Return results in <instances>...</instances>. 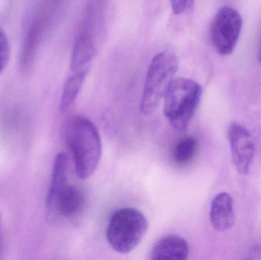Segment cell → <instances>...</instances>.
<instances>
[{"instance_id":"6da1fadb","label":"cell","mask_w":261,"mask_h":260,"mask_svg":"<svg viewBox=\"0 0 261 260\" xmlns=\"http://www.w3.org/2000/svg\"><path fill=\"white\" fill-rule=\"evenodd\" d=\"M67 139L76 175L81 180L90 178L97 169L102 155V142L97 128L87 118L76 116L67 126Z\"/></svg>"},{"instance_id":"7a4b0ae2","label":"cell","mask_w":261,"mask_h":260,"mask_svg":"<svg viewBox=\"0 0 261 260\" xmlns=\"http://www.w3.org/2000/svg\"><path fill=\"white\" fill-rule=\"evenodd\" d=\"M202 89L196 81L174 78L164 98V112L171 126L182 132L190 125L202 99Z\"/></svg>"},{"instance_id":"3957f363","label":"cell","mask_w":261,"mask_h":260,"mask_svg":"<svg viewBox=\"0 0 261 260\" xmlns=\"http://www.w3.org/2000/svg\"><path fill=\"white\" fill-rule=\"evenodd\" d=\"M177 69V56L173 52H160L153 56L147 70L140 103L141 114H150L156 111Z\"/></svg>"},{"instance_id":"277c9868","label":"cell","mask_w":261,"mask_h":260,"mask_svg":"<svg viewBox=\"0 0 261 260\" xmlns=\"http://www.w3.org/2000/svg\"><path fill=\"white\" fill-rule=\"evenodd\" d=\"M148 227L147 218L135 208L116 211L110 218L107 238L110 247L117 253L127 254L140 244Z\"/></svg>"},{"instance_id":"5b68a950","label":"cell","mask_w":261,"mask_h":260,"mask_svg":"<svg viewBox=\"0 0 261 260\" xmlns=\"http://www.w3.org/2000/svg\"><path fill=\"white\" fill-rule=\"evenodd\" d=\"M95 56L93 42L87 37H81L75 43L70 61V72L61 95L60 109L62 112L74 103L88 74Z\"/></svg>"},{"instance_id":"8992f818","label":"cell","mask_w":261,"mask_h":260,"mask_svg":"<svg viewBox=\"0 0 261 260\" xmlns=\"http://www.w3.org/2000/svg\"><path fill=\"white\" fill-rule=\"evenodd\" d=\"M242 29L239 12L230 6H224L215 15L210 27L212 44L221 55L232 53Z\"/></svg>"},{"instance_id":"52a82bcc","label":"cell","mask_w":261,"mask_h":260,"mask_svg":"<svg viewBox=\"0 0 261 260\" xmlns=\"http://www.w3.org/2000/svg\"><path fill=\"white\" fill-rule=\"evenodd\" d=\"M85 207L84 194L68 183L50 196H47L46 209L49 219L73 220L82 214Z\"/></svg>"},{"instance_id":"ba28073f","label":"cell","mask_w":261,"mask_h":260,"mask_svg":"<svg viewBox=\"0 0 261 260\" xmlns=\"http://www.w3.org/2000/svg\"><path fill=\"white\" fill-rule=\"evenodd\" d=\"M228 140L232 154L233 163L239 174L249 172L254 156V143L249 131L239 123L230 125Z\"/></svg>"},{"instance_id":"9c48e42d","label":"cell","mask_w":261,"mask_h":260,"mask_svg":"<svg viewBox=\"0 0 261 260\" xmlns=\"http://www.w3.org/2000/svg\"><path fill=\"white\" fill-rule=\"evenodd\" d=\"M210 220L216 230L226 232L236 224L234 201L232 197L227 192L218 194L211 204Z\"/></svg>"},{"instance_id":"30bf717a","label":"cell","mask_w":261,"mask_h":260,"mask_svg":"<svg viewBox=\"0 0 261 260\" xmlns=\"http://www.w3.org/2000/svg\"><path fill=\"white\" fill-rule=\"evenodd\" d=\"M190 253V246L185 238L170 235L160 238L151 250V259L156 260H184Z\"/></svg>"},{"instance_id":"8fae6325","label":"cell","mask_w":261,"mask_h":260,"mask_svg":"<svg viewBox=\"0 0 261 260\" xmlns=\"http://www.w3.org/2000/svg\"><path fill=\"white\" fill-rule=\"evenodd\" d=\"M198 148V141L194 137L187 136L176 143L173 150V158L176 164L185 166L193 160Z\"/></svg>"},{"instance_id":"7c38bea8","label":"cell","mask_w":261,"mask_h":260,"mask_svg":"<svg viewBox=\"0 0 261 260\" xmlns=\"http://www.w3.org/2000/svg\"><path fill=\"white\" fill-rule=\"evenodd\" d=\"M10 52L9 38L5 31L0 26V75L9 64Z\"/></svg>"},{"instance_id":"4fadbf2b","label":"cell","mask_w":261,"mask_h":260,"mask_svg":"<svg viewBox=\"0 0 261 260\" xmlns=\"http://www.w3.org/2000/svg\"><path fill=\"white\" fill-rule=\"evenodd\" d=\"M195 0H171V7L176 15L187 12L193 7Z\"/></svg>"},{"instance_id":"5bb4252c","label":"cell","mask_w":261,"mask_h":260,"mask_svg":"<svg viewBox=\"0 0 261 260\" xmlns=\"http://www.w3.org/2000/svg\"><path fill=\"white\" fill-rule=\"evenodd\" d=\"M259 61H260V63L261 64V44L260 49H259Z\"/></svg>"}]
</instances>
